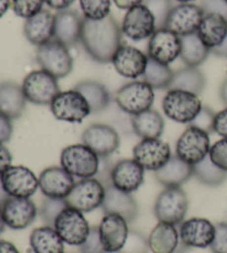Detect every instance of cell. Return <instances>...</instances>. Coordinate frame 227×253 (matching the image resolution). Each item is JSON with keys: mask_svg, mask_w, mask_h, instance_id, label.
<instances>
[{"mask_svg": "<svg viewBox=\"0 0 227 253\" xmlns=\"http://www.w3.org/2000/svg\"><path fill=\"white\" fill-rule=\"evenodd\" d=\"M122 36L121 26L110 15L102 20L83 19L80 42L94 61L108 63L122 46Z\"/></svg>", "mask_w": 227, "mask_h": 253, "instance_id": "1", "label": "cell"}, {"mask_svg": "<svg viewBox=\"0 0 227 253\" xmlns=\"http://www.w3.org/2000/svg\"><path fill=\"white\" fill-rule=\"evenodd\" d=\"M100 158L83 143L71 144L61 151L60 165L72 177L94 178L100 170Z\"/></svg>", "mask_w": 227, "mask_h": 253, "instance_id": "2", "label": "cell"}, {"mask_svg": "<svg viewBox=\"0 0 227 253\" xmlns=\"http://www.w3.org/2000/svg\"><path fill=\"white\" fill-rule=\"evenodd\" d=\"M202 107L197 94L179 89L167 90L162 101L163 111L167 118L183 125L192 123Z\"/></svg>", "mask_w": 227, "mask_h": 253, "instance_id": "3", "label": "cell"}, {"mask_svg": "<svg viewBox=\"0 0 227 253\" xmlns=\"http://www.w3.org/2000/svg\"><path fill=\"white\" fill-rule=\"evenodd\" d=\"M36 60L42 70L51 74L57 79L65 78L74 69V58L69 47L57 42L56 39L37 47Z\"/></svg>", "mask_w": 227, "mask_h": 253, "instance_id": "4", "label": "cell"}, {"mask_svg": "<svg viewBox=\"0 0 227 253\" xmlns=\"http://www.w3.org/2000/svg\"><path fill=\"white\" fill-rule=\"evenodd\" d=\"M189 210L188 194L182 188H165L154 203V214L158 222L180 225Z\"/></svg>", "mask_w": 227, "mask_h": 253, "instance_id": "5", "label": "cell"}, {"mask_svg": "<svg viewBox=\"0 0 227 253\" xmlns=\"http://www.w3.org/2000/svg\"><path fill=\"white\" fill-rule=\"evenodd\" d=\"M154 98V89L144 80H134L125 84L115 93L117 107L131 116L151 109Z\"/></svg>", "mask_w": 227, "mask_h": 253, "instance_id": "6", "label": "cell"}, {"mask_svg": "<svg viewBox=\"0 0 227 253\" xmlns=\"http://www.w3.org/2000/svg\"><path fill=\"white\" fill-rule=\"evenodd\" d=\"M22 90L29 102L38 106H50L60 92L58 79L45 70H35L25 77Z\"/></svg>", "mask_w": 227, "mask_h": 253, "instance_id": "7", "label": "cell"}, {"mask_svg": "<svg viewBox=\"0 0 227 253\" xmlns=\"http://www.w3.org/2000/svg\"><path fill=\"white\" fill-rule=\"evenodd\" d=\"M210 133L189 125L180 135L175 146L176 156L190 166L205 159L210 155Z\"/></svg>", "mask_w": 227, "mask_h": 253, "instance_id": "8", "label": "cell"}, {"mask_svg": "<svg viewBox=\"0 0 227 253\" xmlns=\"http://www.w3.org/2000/svg\"><path fill=\"white\" fill-rule=\"evenodd\" d=\"M52 115L58 120L70 124H80L91 114L88 101L78 90L60 91L50 105Z\"/></svg>", "mask_w": 227, "mask_h": 253, "instance_id": "9", "label": "cell"}, {"mask_svg": "<svg viewBox=\"0 0 227 253\" xmlns=\"http://www.w3.org/2000/svg\"><path fill=\"white\" fill-rule=\"evenodd\" d=\"M106 194V187L99 179H80L68 194V206L83 213L101 208Z\"/></svg>", "mask_w": 227, "mask_h": 253, "instance_id": "10", "label": "cell"}, {"mask_svg": "<svg viewBox=\"0 0 227 253\" xmlns=\"http://www.w3.org/2000/svg\"><path fill=\"white\" fill-rule=\"evenodd\" d=\"M53 228L65 243L80 247L88 238L91 227L84 218L83 212L68 207L63 210L54 222Z\"/></svg>", "mask_w": 227, "mask_h": 253, "instance_id": "11", "label": "cell"}, {"mask_svg": "<svg viewBox=\"0 0 227 253\" xmlns=\"http://www.w3.org/2000/svg\"><path fill=\"white\" fill-rule=\"evenodd\" d=\"M170 144L160 138L141 139L133 148V159L144 170L155 172L171 159Z\"/></svg>", "mask_w": 227, "mask_h": 253, "instance_id": "12", "label": "cell"}, {"mask_svg": "<svg viewBox=\"0 0 227 253\" xmlns=\"http://www.w3.org/2000/svg\"><path fill=\"white\" fill-rule=\"evenodd\" d=\"M156 29L155 18L143 3L126 10L121 25L122 34L133 42L150 39Z\"/></svg>", "mask_w": 227, "mask_h": 253, "instance_id": "13", "label": "cell"}, {"mask_svg": "<svg viewBox=\"0 0 227 253\" xmlns=\"http://www.w3.org/2000/svg\"><path fill=\"white\" fill-rule=\"evenodd\" d=\"M82 143L101 159L113 155L120 147V135L113 126L104 124L90 125L82 133Z\"/></svg>", "mask_w": 227, "mask_h": 253, "instance_id": "14", "label": "cell"}, {"mask_svg": "<svg viewBox=\"0 0 227 253\" xmlns=\"http://www.w3.org/2000/svg\"><path fill=\"white\" fill-rule=\"evenodd\" d=\"M3 188L9 197L30 198L37 192L39 179L25 166H10L1 173Z\"/></svg>", "mask_w": 227, "mask_h": 253, "instance_id": "15", "label": "cell"}, {"mask_svg": "<svg viewBox=\"0 0 227 253\" xmlns=\"http://www.w3.org/2000/svg\"><path fill=\"white\" fill-rule=\"evenodd\" d=\"M204 13L201 6L195 3H179L171 9L164 28L180 37L197 33Z\"/></svg>", "mask_w": 227, "mask_h": 253, "instance_id": "16", "label": "cell"}, {"mask_svg": "<svg viewBox=\"0 0 227 253\" xmlns=\"http://www.w3.org/2000/svg\"><path fill=\"white\" fill-rule=\"evenodd\" d=\"M181 37L167 28L156 29L149 39L148 57L154 61L170 65L181 55Z\"/></svg>", "mask_w": 227, "mask_h": 253, "instance_id": "17", "label": "cell"}, {"mask_svg": "<svg viewBox=\"0 0 227 253\" xmlns=\"http://www.w3.org/2000/svg\"><path fill=\"white\" fill-rule=\"evenodd\" d=\"M1 212L6 227L12 230H24L34 223L38 209L30 198L10 197L2 205Z\"/></svg>", "mask_w": 227, "mask_h": 253, "instance_id": "18", "label": "cell"}, {"mask_svg": "<svg viewBox=\"0 0 227 253\" xmlns=\"http://www.w3.org/2000/svg\"><path fill=\"white\" fill-rule=\"evenodd\" d=\"M180 240L186 248L205 249L211 247L215 237V224L205 218H189L180 225Z\"/></svg>", "mask_w": 227, "mask_h": 253, "instance_id": "19", "label": "cell"}, {"mask_svg": "<svg viewBox=\"0 0 227 253\" xmlns=\"http://www.w3.org/2000/svg\"><path fill=\"white\" fill-rule=\"evenodd\" d=\"M104 187L106 194L101 206L103 213L117 214L128 221V223L133 222L139 214V205L132 193L121 191L111 183H108Z\"/></svg>", "mask_w": 227, "mask_h": 253, "instance_id": "20", "label": "cell"}, {"mask_svg": "<svg viewBox=\"0 0 227 253\" xmlns=\"http://www.w3.org/2000/svg\"><path fill=\"white\" fill-rule=\"evenodd\" d=\"M148 61V55H145L140 49L129 44H122L113 56L111 63L117 74L124 78L138 79L143 76Z\"/></svg>", "mask_w": 227, "mask_h": 253, "instance_id": "21", "label": "cell"}, {"mask_svg": "<svg viewBox=\"0 0 227 253\" xmlns=\"http://www.w3.org/2000/svg\"><path fill=\"white\" fill-rule=\"evenodd\" d=\"M128 221L117 214H104L98 225L102 245L108 253H119L129 234Z\"/></svg>", "mask_w": 227, "mask_h": 253, "instance_id": "22", "label": "cell"}, {"mask_svg": "<svg viewBox=\"0 0 227 253\" xmlns=\"http://www.w3.org/2000/svg\"><path fill=\"white\" fill-rule=\"evenodd\" d=\"M39 188L45 198L66 199L76 180L62 167H49L39 175Z\"/></svg>", "mask_w": 227, "mask_h": 253, "instance_id": "23", "label": "cell"}, {"mask_svg": "<svg viewBox=\"0 0 227 253\" xmlns=\"http://www.w3.org/2000/svg\"><path fill=\"white\" fill-rule=\"evenodd\" d=\"M144 169L134 159H123L112 166L110 182L121 191L132 193L144 181Z\"/></svg>", "mask_w": 227, "mask_h": 253, "instance_id": "24", "label": "cell"}, {"mask_svg": "<svg viewBox=\"0 0 227 253\" xmlns=\"http://www.w3.org/2000/svg\"><path fill=\"white\" fill-rule=\"evenodd\" d=\"M83 17L75 10H61L56 13L54 19V38L67 47L76 46L80 42L82 34Z\"/></svg>", "mask_w": 227, "mask_h": 253, "instance_id": "25", "label": "cell"}, {"mask_svg": "<svg viewBox=\"0 0 227 253\" xmlns=\"http://www.w3.org/2000/svg\"><path fill=\"white\" fill-rule=\"evenodd\" d=\"M54 19L56 15L45 9L26 19L24 35L27 40L37 47L52 40L54 38Z\"/></svg>", "mask_w": 227, "mask_h": 253, "instance_id": "26", "label": "cell"}, {"mask_svg": "<svg viewBox=\"0 0 227 253\" xmlns=\"http://www.w3.org/2000/svg\"><path fill=\"white\" fill-rule=\"evenodd\" d=\"M157 182L165 188H181L193 177V166L179 158L172 156L171 159L154 172Z\"/></svg>", "mask_w": 227, "mask_h": 253, "instance_id": "27", "label": "cell"}, {"mask_svg": "<svg viewBox=\"0 0 227 253\" xmlns=\"http://www.w3.org/2000/svg\"><path fill=\"white\" fill-rule=\"evenodd\" d=\"M27 101L21 85L11 81L0 84V112L9 119L20 118L26 110Z\"/></svg>", "mask_w": 227, "mask_h": 253, "instance_id": "28", "label": "cell"}, {"mask_svg": "<svg viewBox=\"0 0 227 253\" xmlns=\"http://www.w3.org/2000/svg\"><path fill=\"white\" fill-rule=\"evenodd\" d=\"M152 253H176L180 247V232L176 225L158 222L148 238Z\"/></svg>", "mask_w": 227, "mask_h": 253, "instance_id": "29", "label": "cell"}, {"mask_svg": "<svg viewBox=\"0 0 227 253\" xmlns=\"http://www.w3.org/2000/svg\"><path fill=\"white\" fill-rule=\"evenodd\" d=\"M203 43L213 49L221 46L227 36V19L216 13H205L197 33Z\"/></svg>", "mask_w": 227, "mask_h": 253, "instance_id": "30", "label": "cell"}, {"mask_svg": "<svg viewBox=\"0 0 227 253\" xmlns=\"http://www.w3.org/2000/svg\"><path fill=\"white\" fill-rule=\"evenodd\" d=\"M131 125L134 133L141 139L160 138L165 126L162 115L152 108L139 115L132 116Z\"/></svg>", "mask_w": 227, "mask_h": 253, "instance_id": "31", "label": "cell"}, {"mask_svg": "<svg viewBox=\"0 0 227 253\" xmlns=\"http://www.w3.org/2000/svg\"><path fill=\"white\" fill-rule=\"evenodd\" d=\"M30 247L34 253H65V241L49 225L36 228L31 232Z\"/></svg>", "mask_w": 227, "mask_h": 253, "instance_id": "32", "label": "cell"}, {"mask_svg": "<svg viewBox=\"0 0 227 253\" xmlns=\"http://www.w3.org/2000/svg\"><path fill=\"white\" fill-rule=\"evenodd\" d=\"M88 101L91 114L107 109L111 102V94L106 85L95 80H83L75 87Z\"/></svg>", "mask_w": 227, "mask_h": 253, "instance_id": "33", "label": "cell"}, {"mask_svg": "<svg viewBox=\"0 0 227 253\" xmlns=\"http://www.w3.org/2000/svg\"><path fill=\"white\" fill-rule=\"evenodd\" d=\"M181 43L180 57L188 67L198 68L211 53V49L203 43L196 33L181 37Z\"/></svg>", "mask_w": 227, "mask_h": 253, "instance_id": "34", "label": "cell"}, {"mask_svg": "<svg viewBox=\"0 0 227 253\" xmlns=\"http://www.w3.org/2000/svg\"><path fill=\"white\" fill-rule=\"evenodd\" d=\"M206 78L205 75L195 67H186L179 71H174L173 79L170 85V89L184 90L199 96L205 89Z\"/></svg>", "mask_w": 227, "mask_h": 253, "instance_id": "35", "label": "cell"}, {"mask_svg": "<svg viewBox=\"0 0 227 253\" xmlns=\"http://www.w3.org/2000/svg\"><path fill=\"white\" fill-rule=\"evenodd\" d=\"M193 177L207 187H219L227 180V172L219 168L207 156L193 166Z\"/></svg>", "mask_w": 227, "mask_h": 253, "instance_id": "36", "label": "cell"}, {"mask_svg": "<svg viewBox=\"0 0 227 253\" xmlns=\"http://www.w3.org/2000/svg\"><path fill=\"white\" fill-rule=\"evenodd\" d=\"M173 76L174 71L171 69L169 65L154 61L149 58L147 69L142 77L145 83L151 85L153 89L169 90Z\"/></svg>", "mask_w": 227, "mask_h": 253, "instance_id": "37", "label": "cell"}, {"mask_svg": "<svg viewBox=\"0 0 227 253\" xmlns=\"http://www.w3.org/2000/svg\"><path fill=\"white\" fill-rule=\"evenodd\" d=\"M84 19L102 20L111 15V0H79Z\"/></svg>", "mask_w": 227, "mask_h": 253, "instance_id": "38", "label": "cell"}, {"mask_svg": "<svg viewBox=\"0 0 227 253\" xmlns=\"http://www.w3.org/2000/svg\"><path fill=\"white\" fill-rule=\"evenodd\" d=\"M66 199H56V198H45L41 208H40V216L45 225L53 227L58 215L68 208Z\"/></svg>", "mask_w": 227, "mask_h": 253, "instance_id": "39", "label": "cell"}, {"mask_svg": "<svg viewBox=\"0 0 227 253\" xmlns=\"http://www.w3.org/2000/svg\"><path fill=\"white\" fill-rule=\"evenodd\" d=\"M143 4L155 18L156 28H164L171 9L173 8L171 0H144Z\"/></svg>", "mask_w": 227, "mask_h": 253, "instance_id": "40", "label": "cell"}, {"mask_svg": "<svg viewBox=\"0 0 227 253\" xmlns=\"http://www.w3.org/2000/svg\"><path fill=\"white\" fill-rule=\"evenodd\" d=\"M45 0H11V9L18 17L28 19L43 10Z\"/></svg>", "mask_w": 227, "mask_h": 253, "instance_id": "41", "label": "cell"}, {"mask_svg": "<svg viewBox=\"0 0 227 253\" xmlns=\"http://www.w3.org/2000/svg\"><path fill=\"white\" fill-rule=\"evenodd\" d=\"M149 250L148 238L136 230H130L124 246L119 253H148Z\"/></svg>", "mask_w": 227, "mask_h": 253, "instance_id": "42", "label": "cell"}, {"mask_svg": "<svg viewBox=\"0 0 227 253\" xmlns=\"http://www.w3.org/2000/svg\"><path fill=\"white\" fill-rule=\"evenodd\" d=\"M215 112L210 107L203 106L201 111L195 117L194 120L189 124V126H194L196 128L205 131L207 133L214 132V119Z\"/></svg>", "mask_w": 227, "mask_h": 253, "instance_id": "43", "label": "cell"}, {"mask_svg": "<svg viewBox=\"0 0 227 253\" xmlns=\"http://www.w3.org/2000/svg\"><path fill=\"white\" fill-rule=\"evenodd\" d=\"M79 248L81 253H108L100 238L99 227H91L88 238Z\"/></svg>", "mask_w": 227, "mask_h": 253, "instance_id": "44", "label": "cell"}, {"mask_svg": "<svg viewBox=\"0 0 227 253\" xmlns=\"http://www.w3.org/2000/svg\"><path fill=\"white\" fill-rule=\"evenodd\" d=\"M208 157L219 168L227 172V139L222 138L211 146Z\"/></svg>", "mask_w": 227, "mask_h": 253, "instance_id": "45", "label": "cell"}, {"mask_svg": "<svg viewBox=\"0 0 227 253\" xmlns=\"http://www.w3.org/2000/svg\"><path fill=\"white\" fill-rule=\"evenodd\" d=\"M210 248L213 253H227V222L215 224V237Z\"/></svg>", "mask_w": 227, "mask_h": 253, "instance_id": "46", "label": "cell"}, {"mask_svg": "<svg viewBox=\"0 0 227 253\" xmlns=\"http://www.w3.org/2000/svg\"><path fill=\"white\" fill-rule=\"evenodd\" d=\"M204 13H216L227 19V2L225 0H201Z\"/></svg>", "mask_w": 227, "mask_h": 253, "instance_id": "47", "label": "cell"}, {"mask_svg": "<svg viewBox=\"0 0 227 253\" xmlns=\"http://www.w3.org/2000/svg\"><path fill=\"white\" fill-rule=\"evenodd\" d=\"M12 120L0 112V143H6L11 139L13 133Z\"/></svg>", "mask_w": 227, "mask_h": 253, "instance_id": "48", "label": "cell"}, {"mask_svg": "<svg viewBox=\"0 0 227 253\" xmlns=\"http://www.w3.org/2000/svg\"><path fill=\"white\" fill-rule=\"evenodd\" d=\"M214 132L227 139V107L215 115Z\"/></svg>", "mask_w": 227, "mask_h": 253, "instance_id": "49", "label": "cell"}, {"mask_svg": "<svg viewBox=\"0 0 227 253\" xmlns=\"http://www.w3.org/2000/svg\"><path fill=\"white\" fill-rule=\"evenodd\" d=\"M12 166V155L4 143H0V174Z\"/></svg>", "mask_w": 227, "mask_h": 253, "instance_id": "50", "label": "cell"}, {"mask_svg": "<svg viewBox=\"0 0 227 253\" xmlns=\"http://www.w3.org/2000/svg\"><path fill=\"white\" fill-rule=\"evenodd\" d=\"M75 1L76 0H45V4H47L49 8L53 9V10L61 11L69 9L71 4Z\"/></svg>", "mask_w": 227, "mask_h": 253, "instance_id": "51", "label": "cell"}, {"mask_svg": "<svg viewBox=\"0 0 227 253\" xmlns=\"http://www.w3.org/2000/svg\"><path fill=\"white\" fill-rule=\"evenodd\" d=\"M112 1L114 2L115 6L119 9H122V10H129L131 8L143 3L144 0H112Z\"/></svg>", "mask_w": 227, "mask_h": 253, "instance_id": "52", "label": "cell"}, {"mask_svg": "<svg viewBox=\"0 0 227 253\" xmlns=\"http://www.w3.org/2000/svg\"><path fill=\"white\" fill-rule=\"evenodd\" d=\"M0 253H20V252L13 243L6 240H0Z\"/></svg>", "mask_w": 227, "mask_h": 253, "instance_id": "53", "label": "cell"}, {"mask_svg": "<svg viewBox=\"0 0 227 253\" xmlns=\"http://www.w3.org/2000/svg\"><path fill=\"white\" fill-rule=\"evenodd\" d=\"M213 55H215L217 57H221V58H227V36L223 42H222L221 46H219L215 49H213L211 51Z\"/></svg>", "mask_w": 227, "mask_h": 253, "instance_id": "54", "label": "cell"}, {"mask_svg": "<svg viewBox=\"0 0 227 253\" xmlns=\"http://www.w3.org/2000/svg\"><path fill=\"white\" fill-rule=\"evenodd\" d=\"M11 8V0H0V18L6 15L7 11Z\"/></svg>", "mask_w": 227, "mask_h": 253, "instance_id": "55", "label": "cell"}, {"mask_svg": "<svg viewBox=\"0 0 227 253\" xmlns=\"http://www.w3.org/2000/svg\"><path fill=\"white\" fill-rule=\"evenodd\" d=\"M9 198L10 197H9V194L6 192V190H4V188H3L1 174H0V207H2L3 203L6 202Z\"/></svg>", "mask_w": 227, "mask_h": 253, "instance_id": "56", "label": "cell"}, {"mask_svg": "<svg viewBox=\"0 0 227 253\" xmlns=\"http://www.w3.org/2000/svg\"><path fill=\"white\" fill-rule=\"evenodd\" d=\"M220 96H221L222 101H223L224 105L227 107V78L224 80V83L221 85Z\"/></svg>", "mask_w": 227, "mask_h": 253, "instance_id": "57", "label": "cell"}, {"mask_svg": "<svg viewBox=\"0 0 227 253\" xmlns=\"http://www.w3.org/2000/svg\"><path fill=\"white\" fill-rule=\"evenodd\" d=\"M4 228H6V223H4V221H3L1 207H0V236H1V233L4 231Z\"/></svg>", "mask_w": 227, "mask_h": 253, "instance_id": "58", "label": "cell"}, {"mask_svg": "<svg viewBox=\"0 0 227 253\" xmlns=\"http://www.w3.org/2000/svg\"><path fill=\"white\" fill-rule=\"evenodd\" d=\"M175 1L179 3H193L195 0H175Z\"/></svg>", "mask_w": 227, "mask_h": 253, "instance_id": "59", "label": "cell"}, {"mask_svg": "<svg viewBox=\"0 0 227 253\" xmlns=\"http://www.w3.org/2000/svg\"><path fill=\"white\" fill-rule=\"evenodd\" d=\"M225 1H226V2H227V0H225Z\"/></svg>", "mask_w": 227, "mask_h": 253, "instance_id": "60", "label": "cell"}, {"mask_svg": "<svg viewBox=\"0 0 227 253\" xmlns=\"http://www.w3.org/2000/svg\"><path fill=\"white\" fill-rule=\"evenodd\" d=\"M226 72H227V69H226Z\"/></svg>", "mask_w": 227, "mask_h": 253, "instance_id": "61", "label": "cell"}]
</instances>
